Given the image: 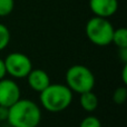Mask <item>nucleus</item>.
I'll return each mask as SVG.
<instances>
[{
  "label": "nucleus",
  "mask_w": 127,
  "mask_h": 127,
  "mask_svg": "<svg viewBox=\"0 0 127 127\" xmlns=\"http://www.w3.org/2000/svg\"><path fill=\"white\" fill-rule=\"evenodd\" d=\"M7 122L11 127H38L41 122V110L31 99H21L9 107Z\"/></svg>",
  "instance_id": "1"
},
{
  "label": "nucleus",
  "mask_w": 127,
  "mask_h": 127,
  "mask_svg": "<svg viewBox=\"0 0 127 127\" xmlns=\"http://www.w3.org/2000/svg\"><path fill=\"white\" fill-rule=\"evenodd\" d=\"M74 93L64 84H50L39 93L41 106L49 113H60L67 109L72 101Z\"/></svg>",
  "instance_id": "2"
},
{
  "label": "nucleus",
  "mask_w": 127,
  "mask_h": 127,
  "mask_svg": "<svg viewBox=\"0 0 127 127\" xmlns=\"http://www.w3.org/2000/svg\"><path fill=\"white\" fill-rule=\"evenodd\" d=\"M67 87L76 94H83L94 89L96 79L93 71L83 65H74L68 68L66 72Z\"/></svg>",
  "instance_id": "3"
},
{
  "label": "nucleus",
  "mask_w": 127,
  "mask_h": 127,
  "mask_svg": "<svg viewBox=\"0 0 127 127\" xmlns=\"http://www.w3.org/2000/svg\"><path fill=\"white\" fill-rule=\"evenodd\" d=\"M114 27L107 18L93 17L86 24V36L92 44L105 47L112 44Z\"/></svg>",
  "instance_id": "4"
},
{
  "label": "nucleus",
  "mask_w": 127,
  "mask_h": 127,
  "mask_svg": "<svg viewBox=\"0 0 127 127\" xmlns=\"http://www.w3.org/2000/svg\"><path fill=\"white\" fill-rule=\"evenodd\" d=\"M7 74L13 78H26L32 69L30 58L22 53H11L3 59Z\"/></svg>",
  "instance_id": "5"
},
{
  "label": "nucleus",
  "mask_w": 127,
  "mask_h": 127,
  "mask_svg": "<svg viewBox=\"0 0 127 127\" xmlns=\"http://www.w3.org/2000/svg\"><path fill=\"white\" fill-rule=\"evenodd\" d=\"M21 90L12 79L3 78L0 80V106L10 107L20 99Z\"/></svg>",
  "instance_id": "6"
},
{
  "label": "nucleus",
  "mask_w": 127,
  "mask_h": 127,
  "mask_svg": "<svg viewBox=\"0 0 127 127\" xmlns=\"http://www.w3.org/2000/svg\"><path fill=\"white\" fill-rule=\"evenodd\" d=\"M89 9L95 17L109 18L118 9V0H89Z\"/></svg>",
  "instance_id": "7"
},
{
  "label": "nucleus",
  "mask_w": 127,
  "mask_h": 127,
  "mask_svg": "<svg viewBox=\"0 0 127 127\" xmlns=\"http://www.w3.org/2000/svg\"><path fill=\"white\" fill-rule=\"evenodd\" d=\"M26 78L29 87L36 93H41L51 84L49 75L42 69H31Z\"/></svg>",
  "instance_id": "8"
},
{
  "label": "nucleus",
  "mask_w": 127,
  "mask_h": 127,
  "mask_svg": "<svg viewBox=\"0 0 127 127\" xmlns=\"http://www.w3.org/2000/svg\"><path fill=\"white\" fill-rule=\"evenodd\" d=\"M79 104H80L81 108L87 113H93L97 109L98 107V97L96 94L90 92H86L79 95Z\"/></svg>",
  "instance_id": "9"
},
{
  "label": "nucleus",
  "mask_w": 127,
  "mask_h": 127,
  "mask_svg": "<svg viewBox=\"0 0 127 127\" xmlns=\"http://www.w3.org/2000/svg\"><path fill=\"white\" fill-rule=\"evenodd\" d=\"M112 44L116 47L121 48H127V29L126 28H118L114 29L112 38Z\"/></svg>",
  "instance_id": "10"
},
{
  "label": "nucleus",
  "mask_w": 127,
  "mask_h": 127,
  "mask_svg": "<svg viewBox=\"0 0 127 127\" xmlns=\"http://www.w3.org/2000/svg\"><path fill=\"white\" fill-rule=\"evenodd\" d=\"M10 38L11 35L8 27L0 22V51L7 48V46L10 42Z\"/></svg>",
  "instance_id": "11"
},
{
  "label": "nucleus",
  "mask_w": 127,
  "mask_h": 127,
  "mask_svg": "<svg viewBox=\"0 0 127 127\" xmlns=\"http://www.w3.org/2000/svg\"><path fill=\"white\" fill-rule=\"evenodd\" d=\"M127 99V88L125 86L123 87H118L115 89L114 94H113V100L117 105H123Z\"/></svg>",
  "instance_id": "12"
},
{
  "label": "nucleus",
  "mask_w": 127,
  "mask_h": 127,
  "mask_svg": "<svg viewBox=\"0 0 127 127\" xmlns=\"http://www.w3.org/2000/svg\"><path fill=\"white\" fill-rule=\"evenodd\" d=\"M15 8V0H0V17L10 15Z\"/></svg>",
  "instance_id": "13"
},
{
  "label": "nucleus",
  "mask_w": 127,
  "mask_h": 127,
  "mask_svg": "<svg viewBox=\"0 0 127 127\" xmlns=\"http://www.w3.org/2000/svg\"><path fill=\"white\" fill-rule=\"evenodd\" d=\"M79 127H101V123L98 119V117L94 115L86 116L79 124Z\"/></svg>",
  "instance_id": "14"
},
{
  "label": "nucleus",
  "mask_w": 127,
  "mask_h": 127,
  "mask_svg": "<svg viewBox=\"0 0 127 127\" xmlns=\"http://www.w3.org/2000/svg\"><path fill=\"white\" fill-rule=\"evenodd\" d=\"M9 115V108L0 106V122H7Z\"/></svg>",
  "instance_id": "15"
},
{
  "label": "nucleus",
  "mask_w": 127,
  "mask_h": 127,
  "mask_svg": "<svg viewBox=\"0 0 127 127\" xmlns=\"http://www.w3.org/2000/svg\"><path fill=\"white\" fill-rule=\"evenodd\" d=\"M6 75H7V70H6V66H4V62L3 59L0 58V80L6 78Z\"/></svg>",
  "instance_id": "16"
},
{
  "label": "nucleus",
  "mask_w": 127,
  "mask_h": 127,
  "mask_svg": "<svg viewBox=\"0 0 127 127\" xmlns=\"http://www.w3.org/2000/svg\"><path fill=\"white\" fill-rule=\"evenodd\" d=\"M119 56L124 64H127V48H121L119 49Z\"/></svg>",
  "instance_id": "17"
},
{
  "label": "nucleus",
  "mask_w": 127,
  "mask_h": 127,
  "mask_svg": "<svg viewBox=\"0 0 127 127\" xmlns=\"http://www.w3.org/2000/svg\"><path fill=\"white\" fill-rule=\"evenodd\" d=\"M122 79H123L124 85H127V64H124L123 71H122Z\"/></svg>",
  "instance_id": "18"
}]
</instances>
